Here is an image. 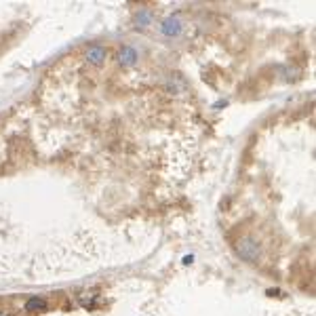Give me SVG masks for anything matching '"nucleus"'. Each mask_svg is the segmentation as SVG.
I'll use <instances>...</instances> for the list:
<instances>
[{"label":"nucleus","instance_id":"nucleus-2","mask_svg":"<svg viewBox=\"0 0 316 316\" xmlns=\"http://www.w3.org/2000/svg\"><path fill=\"white\" fill-rule=\"evenodd\" d=\"M107 57V51L104 47H99V44H93V47H88L87 51V61L91 63V66H101V63L105 61Z\"/></svg>","mask_w":316,"mask_h":316},{"label":"nucleus","instance_id":"nucleus-6","mask_svg":"<svg viewBox=\"0 0 316 316\" xmlns=\"http://www.w3.org/2000/svg\"><path fill=\"white\" fill-rule=\"evenodd\" d=\"M150 21H152V13H150V11H141V13L137 15V23L141 25V28L150 25Z\"/></svg>","mask_w":316,"mask_h":316},{"label":"nucleus","instance_id":"nucleus-5","mask_svg":"<svg viewBox=\"0 0 316 316\" xmlns=\"http://www.w3.org/2000/svg\"><path fill=\"white\" fill-rule=\"evenodd\" d=\"M23 308L25 312H44L47 310V299L44 297H30Z\"/></svg>","mask_w":316,"mask_h":316},{"label":"nucleus","instance_id":"nucleus-4","mask_svg":"<svg viewBox=\"0 0 316 316\" xmlns=\"http://www.w3.org/2000/svg\"><path fill=\"white\" fill-rule=\"evenodd\" d=\"M137 61V51L133 47H123L118 53V63L120 66H133Z\"/></svg>","mask_w":316,"mask_h":316},{"label":"nucleus","instance_id":"nucleus-7","mask_svg":"<svg viewBox=\"0 0 316 316\" xmlns=\"http://www.w3.org/2000/svg\"><path fill=\"white\" fill-rule=\"evenodd\" d=\"M0 316H13V314L9 312V310H0Z\"/></svg>","mask_w":316,"mask_h":316},{"label":"nucleus","instance_id":"nucleus-3","mask_svg":"<svg viewBox=\"0 0 316 316\" xmlns=\"http://www.w3.org/2000/svg\"><path fill=\"white\" fill-rule=\"evenodd\" d=\"M160 32L164 36H177L181 32V21L177 17H169L167 21L160 25Z\"/></svg>","mask_w":316,"mask_h":316},{"label":"nucleus","instance_id":"nucleus-1","mask_svg":"<svg viewBox=\"0 0 316 316\" xmlns=\"http://www.w3.org/2000/svg\"><path fill=\"white\" fill-rule=\"evenodd\" d=\"M236 253L240 255V259H245V262L249 263H257L259 259V243L249 234H245V236L238 238L236 243Z\"/></svg>","mask_w":316,"mask_h":316}]
</instances>
